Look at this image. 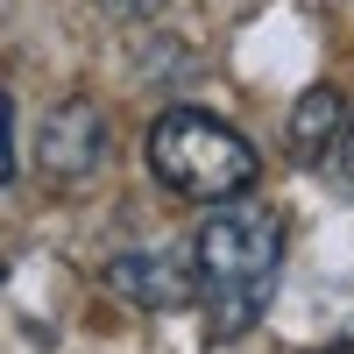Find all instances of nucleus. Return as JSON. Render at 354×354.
Masks as SVG:
<instances>
[{
    "instance_id": "nucleus-1",
    "label": "nucleus",
    "mask_w": 354,
    "mask_h": 354,
    "mask_svg": "<svg viewBox=\"0 0 354 354\" xmlns=\"http://www.w3.org/2000/svg\"><path fill=\"white\" fill-rule=\"evenodd\" d=\"M277 270H283V213L220 198V213H205V227L192 234V283H198L192 305L205 312V333L241 340L270 305Z\"/></svg>"
},
{
    "instance_id": "nucleus-2",
    "label": "nucleus",
    "mask_w": 354,
    "mask_h": 354,
    "mask_svg": "<svg viewBox=\"0 0 354 354\" xmlns=\"http://www.w3.org/2000/svg\"><path fill=\"white\" fill-rule=\"evenodd\" d=\"M149 170L177 198H198V205H220V198H241L255 185V149L241 128H227L220 113H198V106H170L156 113L149 128Z\"/></svg>"
},
{
    "instance_id": "nucleus-3",
    "label": "nucleus",
    "mask_w": 354,
    "mask_h": 354,
    "mask_svg": "<svg viewBox=\"0 0 354 354\" xmlns=\"http://www.w3.org/2000/svg\"><path fill=\"white\" fill-rule=\"evenodd\" d=\"M100 163H106V113L93 100L50 106L43 128H36V170H43V185L78 192L85 177H100Z\"/></svg>"
},
{
    "instance_id": "nucleus-4",
    "label": "nucleus",
    "mask_w": 354,
    "mask_h": 354,
    "mask_svg": "<svg viewBox=\"0 0 354 354\" xmlns=\"http://www.w3.org/2000/svg\"><path fill=\"white\" fill-rule=\"evenodd\" d=\"M106 283L121 290L135 312H177V305L198 298L192 255H177V248H128V255H113L106 262Z\"/></svg>"
},
{
    "instance_id": "nucleus-5",
    "label": "nucleus",
    "mask_w": 354,
    "mask_h": 354,
    "mask_svg": "<svg viewBox=\"0 0 354 354\" xmlns=\"http://www.w3.org/2000/svg\"><path fill=\"white\" fill-rule=\"evenodd\" d=\"M340 128H347V93L340 85H305L298 106H290V121H283V142H290L298 163H326Z\"/></svg>"
},
{
    "instance_id": "nucleus-6",
    "label": "nucleus",
    "mask_w": 354,
    "mask_h": 354,
    "mask_svg": "<svg viewBox=\"0 0 354 354\" xmlns=\"http://www.w3.org/2000/svg\"><path fill=\"white\" fill-rule=\"evenodd\" d=\"M15 177V121H8V93H0V185Z\"/></svg>"
},
{
    "instance_id": "nucleus-7",
    "label": "nucleus",
    "mask_w": 354,
    "mask_h": 354,
    "mask_svg": "<svg viewBox=\"0 0 354 354\" xmlns=\"http://www.w3.org/2000/svg\"><path fill=\"white\" fill-rule=\"evenodd\" d=\"M333 163H340V185L354 192V113H347V128H340V142H333Z\"/></svg>"
},
{
    "instance_id": "nucleus-8",
    "label": "nucleus",
    "mask_w": 354,
    "mask_h": 354,
    "mask_svg": "<svg viewBox=\"0 0 354 354\" xmlns=\"http://www.w3.org/2000/svg\"><path fill=\"white\" fill-rule=\"evenodd\" d=\"M106 8H113V15H128V21H142V15H156L163 0H106Z\"/></svg>"
},
{
    "instance_id": "nucleus-9",
    "label": "nucleus",
    "mask_w": 354,
    "mask_h": 354,
    "mask_svg": "<svg viewBox=\"0 0 354 354\" xmlns=\"http://www.w3.org/2000/svg\"><path fill=\"white\" fill-rule=\"evenodd\" d=\"M319 354H354V326H347V333H340L333 347H319Z\"/></svg>"
}]
</instances>
